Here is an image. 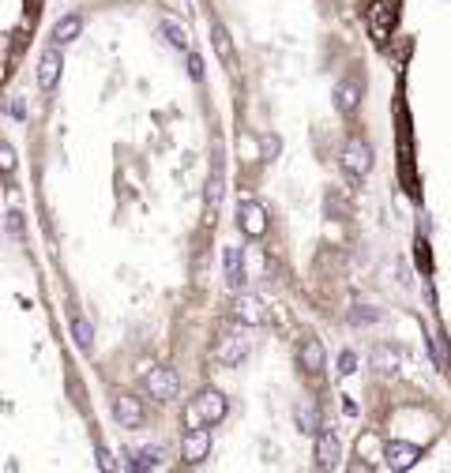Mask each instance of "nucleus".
Here are the masks:
<instances>
[{"instance_id":"nucleus-1","label":"nucleus","mask_w":451,"mask_h":473,"mask_svg":"<svg viewBox=\"0 0 451 473\" xmlns=\"http://www.w3.org/2000/svg\"><path fill=\"white\" fill-rule=\"evenodd\" d=\"M222 417H226V398H222V391H215V387L199 391L196 402H192V410H188L192 424H218Z\"/></svg>"},{"instance_id":"nucleus-2","label":"nucleus","mask_w":451,"mask_h":473,"mask_svg":"<svg viewBox=\"0 0 451 473\" xmlns=\"http://www.w3.org/2000/svg\"><path fill=\"white\" fill-rule=\"evenodd\" d=\"M248 349H252V342H248L241 331H226V335L218 338V346H215V360L226 365V368H237L248 357Z\"/></svg>"},{"instance_id":"nucleus-3","label":"nucleus","mask_w":451,"mask_h":473,"mask_svg":"<svg viewBox=\"0 0 451 473\" xmlns=\"http://www.w3.org/2000/svg\"><path fill=\"white\" fill-rule=\"evenodd\" d=\"M233 320L245 323V327H263V323L271 320V312H267V304L260 301V297L237 290V297H233Z\"/></svg>"},{"instance_id":"nucleus-4","label":"nucleus","mask_w":451,"mask_h":473,"mask_svg":"<svg viewBox=\"0 0 451 473\" xmlns=\"http://www.w3.org/2000/svg\"><path fill=\"white\" fill-rule=\"evenodd\" d=\"M147 391H151V398H158V402H170V398H177V391H181L177 368H170V365L154 368V365H151V372H147Z\"/></svg>"},{"instance_id":"nucleus-5","label":"nucleus","mask_w":451,"mask_h":473,"mask_svg":"<svg viewBox=\"0 0 451 473\" xmlns=\"http://www.w3.org/2000/svg\"><path fill=\"white\" fill-rule=\"evenodd\" d=\"M395 19H399V0H376L372 12H369L372 38H376V42H388L391 31H395Z\"/></svg>"},{"instance_id":"nucleus-6","label":"nucleus","mask_w":451,"mask_h":473,"mask_svg":"<svg viewBox=\"0 0 451 473\" xmlns=\"http://www.w3.org/2000/svg\"><path fill=\"white\" fill-rule=\"evenodd\" d=\"M343 169L350 177H365V173L372 169V147L365 143V139H350L343 147Z\"/></svg>"},{"instance_id":"nucleus-7","label":"nucleus","mask_w":451,"mask_h":473,"mask_svg":"<svg viewBox=\"0 0 451 473\" xmlns=\"http://www.w3.org/2000/svg\"><path fill=\"white\" fill-rule=\"evenodd\" d=\"M237 226H241V233H245V237L260 240V237L267 233V210H263L256 199L237 203Z\"/></svg>"},{"instance_id":"nucleus-8","label":"nucleus","mask_w":451,"mask_h":473,"mask_svg":"<svg viewBox=\"0 0 451 473\" xmlns=\"http://www.w3.org/2000/svg\"><path fill=\"white\" fill-rule=\"evenodd\" d=\"M207 451H211V424H204V429H188L185 440H181V458L196 466V462L207 458Z\"/></svg>"},{"instance_id":"nucleus-9","label":"nucleus","mask_w":451,"mask_h":473,"mask_svg":"<svg viewBox=\"0 0 451 473\" xmlns=\"http://www.w3.org/2000/svg\"><path fill=\"white\" fill-rule=\"evenodd\" d=\"M113 417L121 421V429H140L147 410H143V402H140L136 395H121V398L113 402Z\"/></svg>"},{"instance_id":"nucleus-10","label":"nucleus","mask_w":451,"mask_h":473,"mask_svg":"<svg viewBox=\"0 0 451 473\" xmlns=\"http://www.w3.org/2000/svg\"><path fill=\"white\" fill-rule=\"evenodd\" d=\"M222 192H226V177H222V162H218V147H215V169H211L207 192H204V199H207V222H215L218 203H222Z\"/></svg>"},{"instance_id":"nucleus-11","label":"nucleus","mask_w":451,"mask_h":473,"mask_svg":"<svg viewBox=\"0 0 451 473\" xmlns=\"http://www.w3.org/2000/svg\"><path fill=\"white\" fill-rule=\"evenodd\" d=\"M384 458H388L391 470H410L413 462L421 458V451L413 447V443H407V440H391L388 447H384Z\"/></svg>"},{"instance_id":"nucleus-12","label":"nucleus","mask_w":451,"mask_h":473,"mask_svg":"<svg viewBox=\"0 0 451 473\" xmlns=\"http://www.w3.org/2000/svg\"><path fill=\"white\" fill-rule=\"evenodd\" d=\"M60 68H64L60 49H45V53H42V60H38V87H42V90H53V87H57Z\"/></svg>"},{"instance_id":"nucleus-13","label":"nucleus","mask_w":451,"mask_h":473,"mask_svg":"<svg viewBox=\"0 0 451 473\" xmlns=\"http://www.w3.org/2000/svg\"><path fill=\"white\" fill-rule=\"evenodd\" d=\"M338 458H343V447H338L335 432H320L316 435V466L320 470H335Z\"/></svg>"},{"instance_id":"nucleus-14","label":"nucleus","mask_w":451,"mask_h":473,"mask_svg":"<svg viewBox=\"0 0 451 473\" xmlns=\"http://www.w3.org/2000/svg\"><path fill=\"white\" fill-rule=\"evenodd\" d=\"M297 360H301V368H305L309 376L324 372V342L309 335L305 342H301V349H297Z\"/></svg>"},{"instance_id":"nucleus-15","label":"nucleus","mask_w":451,"mask_h":473,"mask_svg":"<svg viewBox=\"0 0 451 473\" xmlns=\"http://www.w3.org/2000/svg\"><path fill=\"white\" fill-rule=\"evenodd\" d=\"M162 447L158 443H147V447H136V451H128V466L132 470H158L162 466Z\"/></svg>"},{"instance_id":"nucleus-16","label":"nucleus","mask_w":451,"mask_h":473,"mask_svg":"<svg viewBox=\"0 0 451 473\" xmlns=\"http://www.w3.org/2000/svg\"><path fill=\"white\" fill-rule=\"evenodd\" d=\"M335 106L343 109V113H354L357 106H361V83L357 79H343L335 87Z\"/></svg>"},{"instance_id":"nucleus-17","label":"nucleus","mask_w":451,"mask_h":473,"mask_svg":"<svg viewBox=\"0 0 451 473\" xmlns=\"http://www.w3.org/2000/svg\"><path fill=\"white\" fill-rule=\"evenodd\" d=\"M226 282L229 290H245V259H241V248H226Z\"/></svg>"},{"instance_id":"nucleus-18","label":"nucleus","mask_w":451,"mask_h":473,"mask_svg":"<svg viewBox=\"0 0 451 473\" xmlns=\"http://www.w3.org/2000/svg\"><path fill=\"white\" fill-rule=\"evenodd\" d=\"M79 34H83V19H79V15H64V19H57V26H53V42H57V45L76 42Z\"/></svg>"},{"instance_id":"nucleus-19","label":"nucleus","mask_w":451,"mask_h":473,"mask_svg":"<svg viewBox=\"0 0 451 473\" xmlns=\"http://www.w3.org/2000/svg\"><path fill=\"white\" fill-rule=\"evenodd\" d=\"M158 31L165 34V42L173 45V49H181V53H192V38H188V31L185 26H177V23H170V19H162Z\"/></svg>"},{"instance_id":"nucleus-20","label":"nucleus","mask_w":451,"mask_h":473,"mask_svg":"<svg viewBox=\"0 0 451 473\" xmlns=\"http://www.w3.org/2000/svg\"><path fill=\"white\" fill-rule=\"evenodd\" d=\"M211 42H215V53L226 64H233V42H229V31L222 23H211Z\"/></svg>"},{"instance_id":"nucleus-21","label":"nucleus","mask_w":451,"mask_h":473,"mask_svg":"<svg viewBox=\"0 0 451 473\" xmlns=\"http://www.w3.org/2000/svg\"><path fill=\"white\" fill-rule=\"evenodd\" d=\"M72 338H76L79 349H90V346H95V327H90L83 315H76V320H72Z\"/></svg>"},{"instance_id":"nucleus-22","label":"nucleus","mask_w":451,"mask_h":473,"mask_svg":"<svg viewBox=\"0 0 451 473\" xmlns=\"http://www.w3.org/2000/svg\"><path fill=\"white\" fill-rule=\"evenodd\" d=\"M372 365L380 368V372H395V368H399V354H395L391 346H376L372 349Z\"/></svg>"},{"instance_id":"nucleus-23","label":"nucleus","mask_w":451,"mask_h":473,"mask_svg":"<svg viewBox=\"0 0 451 473\" xmlns=\"http://www.w3.org/2000/svg\"><path fill=\"white\" fill-rule=\"evenodd\" d=\"M297 424H301L305 435H320V417H316L312 406H297Z\"/></svg>"},{"instance_id":"nucleus-24","label":"nucleus","mask_w":451,"mask_h":473,"mask_svg":"<svg viewBox=\"0 0 451 473\" xmlns=\"http://www.w3.org/2000/svg\"><path fill=\"white\" fill-rule=\"evenodd\" d=\"M350 320H354V323H376V320H380V308H354V312H350Z\"/></svg>"},{"instance_id":"nucleus-25","label":"nucleus","mask_w":451,"mask_h":473,"mask_svg":"<svg viewBox=\"0 0 451 473\" xmlns=\"http://www.w3.org/2000/svg\"><path fill=\"white\" fill-rule=\"evenodd\" d=\"M0 165H4V173H8V177H12V173H15V151H12V147H0Z\"/></svg>"},{"instance_id":"nucleus-26","label":"nucleus","mask_w":451,"mask_h":473,"mask_svg":"<svg viewBox=\"0 0 451 473\" xmlns=\"http://www.w3.org/2000/svg\"><path fill=\"white\" fill-rule=\"evenodd\" d=\"M8 233H12V237H23V215H19V210H8Z\"/></svg>"},{"instance_id":"nucleus-27","label":"nucleus","mask_w":451,"mask_h":473,"mask_svg":"<svg viewBox=\"0 0 451 473\" xmlns=\"http://www.w3.org/2000/svg\"><path fill=\"white\" fill-rule=\"evenodd\" d=\"M338 372H343V376H354V372H357V357L350 354V349H346L343 357H338Z\"/></svg>"},{"instance_id":"nucleus-28","label":"nucleus","mask_w":451,"mask_h":473,"mask_svg":"<svg viewBox=\"0 0 451 473\" xmlns=\"http://www.w3.org/2000/svg\"><path fill=\"white\" fill-rule=\"evenodd\" d=\"M188 76L204 79V57H199V53H188Z\"/></svg>"},{"instance_id":"nucleus-29","label":"nucleus","mask_w":451,"mask_h":473,"mask_svg":"<svg viewBox=\"0 0 451 473\" xmlns=\"http://www.w3.org/2000/svg\"><path fill=\"white\" fill-rule=\"evenodd\" d=\"M8 113H12L15 120H26V101H23L19 94H15L12 101H8Z\"/></svg>"},{"instance_id":"nucleus-30","label":"nucleus","mask_w":451,"mask_h":473,"mask_svg":"<svg viewBox=\"0 0 451 473\" xmlns=\"http://www.w3.org/2000/svg\"><path fill=\"white\" fill-rule=\"evenodd\" d=\"M279 147H282V143H279V135H263V158H267V162H271V158L279 154Z\"/></svg>"},{"instance_id":"nucleus-31","label":"nucleus","mask_w":451,"mask_h":473,"mask_svg":"<svg viewBox=\"0 0 451 473\" xmlns=\"http://www.w3.org/2000/svg\"><path fill=\"white\" fill-rule=\"evenodd\" d=\"M327 215H338V218L346 215V203L338 199V196H331V192H327Z\"/></svg>"},{"instance_id":"nucleus-32","label":"nucleus","mask_w":451,"mask_h":473,"mask_svg":"<svg viewBox=\"0 0 451 473\" xmlns=\"http://www.w3.org/2000/svg\"><path fill=\"white\" fill-rule=\"evenodd\" d=\"M98 466H102V470H113V458H109L106 447H98Z\"/></svg>"},{"instance_id":"nucleus-33","label":"nucleus","mask_w":451,"mask_h":473,"mask_svg":"<svg viewBox=\"0 0 451 473\" xmlns=\"http://www.w3.org/2000/svg\"><path fill=\"white\" fill-rule=\"evenodd\" d=\"M31 8H34V0H31Z\"/></svg>"}]
</instances>
